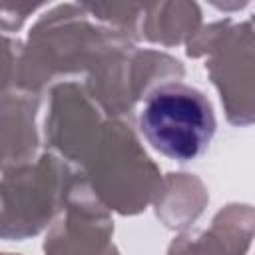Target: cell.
I'll return each mask as SVG.
<instances>
[{"label":"cell","mask_w":255,"mask_h":255,"mask_svg":"<svg viewBox=\"0 0 255 255\" xmlns=\"http://www.w3.org/2000/svg\"><path fill=\"white\" fill-rule=\"evenodd\" d=\"M122 32L92 18L82 2L48 8L32 24L26 40L4 34L2 92L44 96L58 82L84 80L118 52L135 46Z\"/></svg>","instance_id":"6da1fadb"},{"label":"cell","mask_w":255,"mask_h":255,"mask_svg":"<svg viewBox=\"0 0 255 255\" xmlns=\"http://www.w3.org/2000/svg\"><path fill=\"white\" fill-rule=\"evenodd\" d=\"M72 165L100 203L124 217L145 211L163 179L131 122L110 116L94 128Z\"/></svg>","instance_id":"7a4b0ae2"},{"label":"cell","mask_w":255,"mask_h":255,"mask_svg":"<svg viewBox=\"0 0 255 255\" xmlns=\"http://www.w3.org/2000/svg\"><path fill=\"white\" fill-rule=\"evenodd\" d=\"M78 169L52 151L2 167L0 237L24 241L36 237L62 215Z\"/></svg>","instance_id":"3957f363"},{"label":"cell","mask_w":255,"mask_h":255,"mask_svg":"<svg viewBox=\"0 0 255 255\" xmlns=\"http://www.w3.org/2000/svg\"><path fill=\"white\" fill-rule=\"evenodd\" d=\"M189 58H205V70L231 126L255 124V20L233 18L203 24L185 44Z\"/></svg>","instance_id":"277c9868"},{"label":"cell","mask_w":255,"mask_h":255,"mask_svg":"<svg viewBox=\"0 0 255 255\" xmlns=\"http://www.w3.org/2000/svg\"><path fill=\"white\" fill-rule=\"evenodd\" d=\"M137 128L155 151L177 163H187L207 151L217 120L201 90L173 82L159 86L141 102Z\"/></svg>","instance_id":"5b68a950"},{"label":"cell","mask_w":255,"mask_h":255,"mask_svg":"<svg viewBox=\"0 0 255 255\" xmlns=\"http://www.w3.org/2000/svg\"><path fill=\"white\" fill-rule=\"evenodd\" d=\"M183 76L181 60L161 50L137 48L135 44L112 56L82 84L106 116L131 122L137 104L159 86L181 82Z\"/></svg>","instance_id":"8992f818"},{"label":"cell","mask_w":255,"mask_h":255,"mask_svg":"<svg viewBox=\"0 0 255 255\" xmlns=\"http://www.w3.org/2000/svg\"><path fill=\"white\" fill-rule=\"evenodd\" d=\"M44 255H122L114 243V219L78 171L62 215L48 229Z\"/></svg>","instance_id":"52a82bcc"},{"label":"cell","mask_w":255,"mask_h":255,"mask_svg":"<svg viewBox=\"0 0 255 255\" xmlns=\"http://www.w3.org/2000/svg\"><path fill=\"white\" fill-rule=\"evenodd\" d=\"M253 239L255 207L233 201L213 215L207 229L175 235L167 255H247Z\"/></svg>","instance_id":"ba28073f"},{"label":"cell","mask_w":255,"mask_h":255,"mask_svg":"<svg viewBox=\"0 0 255 255\" xmlns=\"http://www.w3.org/2000/svg\"><path fill=\"white\" fill-rule=\"evenodd\" d=\"M42 98L6 90L0 98V143H2V167L16 165L34 159L40 151L38 110Z\"/></svg>","instance_id":"9c48e42d"},{"label":"cell","mask_w":255,"mask_h":255,"mask_svg":"<svg viewBox=\"0 0 255 255\" xmlns=\"http://www.w3.org/2000/svg\"><path fill=\"white\" fill-rule=\"evenodd\" d=\"M209 203V191L201 177L187 171H169L151 201L155 217L171 231H189L203 215Z\"/></svg>","instance_id":"30bf717a"},{"label":"cell","mask_w":255,"mask_h":255,"mask_svg":"<svg viewBox=\"0 0 255 255\" xmlns=\"http://www.w3.org/2000/svg\"><path fill=\"white\" fill-rule=\"evenodd\" d=\"M203 26L201 6L193 0H163L143 6L139 38L163 48L187 44Z\"/></svg>","instance_id":"8fae6325"},{"label":"cell","mask_w":255,"mask_h":255,"mask_svg":"<svg viewBox=\"0 0 255 255\" xmlns=\"http://www.w3.org/2000/svg\"><path fill=\"white\" fill-rule=\"evenodd\" d=\"M84 8L92 14L94 20L100 24L114 28L128 36L133 42H139V22L143 14L145 4H133V2H122V4H94V2H82Z\"/></svg>","instance_id":"7c38bea8"},{"label":"cell","mask_w":255,"mask_h":255,"mask_svg":"<svg viewBox=\"0 0 255 255\" xmlns=\"http://www.w3.org/2000/svg\"><path fill=\"white\" fill-rule=\"evenodd\" d=\"M42 6L44 4H6V6H2V32L4 34L18 32L22 28V24L26 22V18Z\"/></svg>","instance_id":"4fadbf2b"},{"label":"cell","mask_w":255,"mask_h":255,"mask_svg":"<svg viewBox=\"0 0 255 255\" xmlns=\"http://www.w3.org/2000/svg\"><path fill=\"white\" fill-rule=\"evenodd\" d=\"M215 8H219V10H223V12H229V10H241V8H245L247 6V2H233V4H213Z\"/></svg>","instance_id":"5bb4252c"},{"label":"cell","mask_w":255,"mask_h":255,"mask_svg":"<svg viewBox=\"0 0 255 255\" xmlns=\"http://www.w3.org/2000/svg\"><path fill=\"white\" fill-rule=\"evenodd\" d=\"M2 255H20V253H2Z\"/></svg>","instance_id":"9a60e30c"},{"label":"cell","mask_w":255,"mask_h":255,"mask_svg":"<svg viewBox=\"0 0 255 255\" xmlns=\"http://www.w3.org/2000/svg\"><path fill=\"white\" fill-rule=\"evenodd\" d=\"M251 18H253V20H255V14H253V16H251Z\"/></svg>","instance_id":"2e32d148"}]
</instances>
